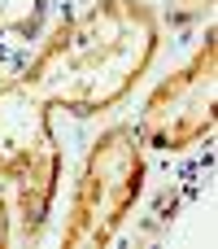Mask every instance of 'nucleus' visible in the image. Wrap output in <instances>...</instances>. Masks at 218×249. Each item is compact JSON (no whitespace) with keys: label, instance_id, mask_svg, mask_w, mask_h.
I'll use <instances>...</instances> for the list:
<instances>
[{"label":"nucleus","instance_id":"nucleus-1","mask_svg":"<svg viewBox=\"0 0 218 249\" xmlns=\"http://www.w3.org/2000/svg\"><path fill=\"white\" fill-rule=\"evenodd\" d=\"M162 44V22L149 0H96L66 18L17 74L48 109L92 118L114 109L149 70Z\"/></svg>","mask_w":218,"mask_h":249},{"label":"nucleus","instance_id":"nucleus-2","mask_svg":"<svg viewBox=\"0 0 218 249\" xmlns=\"http://www.w3.org/2000/svg\"><path fill=\"white\" fill-rule=\"evenodd\" d=\"M140 193H144V144H140V131L131 123H114V127H105L92 140V149L83 158L61 245L66 249L109 245L118 236V228L127 223V214L135 210Z\"/></svg>","mask_w":218,"mask_h":249},{"label":"nucleus","instance_id":"nucleus-3","mask_svg":"<svg viewBox=\"0 0 218 249\" xmlns=\"http://www.w3.org/2000/svg\"><path fill=\"white\" fill-rule=\"evenodd\" d=\"M218 118V35L205 31V44L184 70L162 79L140 109V144L162 153H184L214 131Z\"/></svg>","mask_w":218,"mask_h":249},{"label":"nucleus","instance_id":"nucleus-4","mask_svg":"<svg viewBox=\"0 0 218 249\" xmlns=\"http://www.w3.org/2000/svg\"><path fill=\"white\" fill-rule=\"evenodd\" d=\"M48 149H57L48 105L22 79L0 83V179H17Z\"/></svg>","mask_w":218,"mask_h":249},{"label":"nucleus","instance_id":"nucleus-5","mask_svg":"<svg viewBox=\"0 0 218 249\" xmlns=\"http://www.w3.org/2000/svg\"><path fill=\"white\" fill-rule=\"evenodd\" d=\"M61 166H66V153L57 144V149H48L39 162H31L13 179L17 184L13 219H17V236L22 241H39V232L48 228V214H52V201H57V188H61Z\"/></svg>","mask_w":218,"mask_h":249},{"label":"nucleus","instance_id":"nucleus-6","mask_svg":"<svg viewBox=\"0 0 218 249\" xmlns=\"http://www.w3.org/2000/svg\"><path fill=\"white\" fill-rule=\"evenodd\" d=\"M48 0H0V35H17V39H35L44 26Z\"/></svg>","mask_w":218,"mask_h":249},{"label":"nucleus","instance_id":"nucleus-7","mask_svg":"<svg viewBox=\"0 0 218 249\" xmlns=\"http://www.w3.org/2000/svg\"><path fill=\"white\" fill-rule=\"evenodd\" d=\"M210 13H214V0H170L166 22L170 26H192V22H205Z\"/></svg>","mask_w":218,"mask_h":249},{"label":"nucleus","instance_id":"nucleus-8","mask_svg":"<svg viewBox=\"0 0 218 249\" xmlns=\"http://www.w3.org/2000/svg\"><path fill=\"white\" fill-rule=\"evenodd\" d=\"M13 241V206H9V197L0 193V249Z\"/></svg>","mask_w":218,"mask_h":249}]
</instances>
